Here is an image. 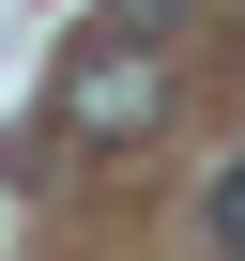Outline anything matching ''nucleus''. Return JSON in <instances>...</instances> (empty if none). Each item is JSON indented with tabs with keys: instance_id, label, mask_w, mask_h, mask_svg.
I'll list each match as a JSON object with an SVG mask.
<instances>
[{
	"instance_id": "f257e3e1",
	"label": "nucleus",
	"mask_w": 245,
	"mask_h": 261,
	"mask_svg": "<svg viewBox=\"0 0 245 261\" xmlns=\"http://www.w3.org/2000/svg\"><path fill=\"white\" fill-rule=\"evenodd\" d=\"M46 123H62V139H92V154H122V139H154V123H169V46H138V31H92V46L62 62Z\"/></svg>"
},
{
	"instance_id": "f03ea898",
	"label": "nucleus",
	"mask_w": 245,
	"mask_h": 261,
	"mask_svg": "<svg viewBox=\"0 0 245 261\" xmlns=\"http://www.w3.org/2000/svg\"><path fill=\"white\" fill-rule=\"evenodd\" d=\"M107 16H122V31H138V46H184V31L215 16V0H107Z\"/></svg>"
},
{
	"instance_id": "7ed1b4c3",
	"label": "nucleus",
	"mask_w": 245,
	"mask_h": 261,
	"mask_svg": "<svg viewBox=\"0 0 245 261\" xmlns=\"http://www.w3.org/2000/svg\"><path fill=\"white\" fill-rule=\"evenodd\" d=\"M199 230H215V261H245V154L215 169V200H199Z\"/></svg>"
}]
</instances>
